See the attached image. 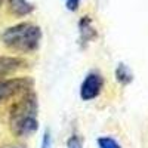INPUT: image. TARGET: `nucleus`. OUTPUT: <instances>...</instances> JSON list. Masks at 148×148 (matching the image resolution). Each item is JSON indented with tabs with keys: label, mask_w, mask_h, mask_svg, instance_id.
I'll return each mask as SVG.
<instances>
[{
	"label": "nucleus",
	"mask_w": 148,
	"mask_h": 148,
	"mask_svg": "<svg viewBox=\"0 0 148 148\" xmlns=\"http://www.w3.org/2000/svg\"><path fill=\"white\" fill-rule=\"evenodd\" d=\"M98 148H121V145L111 136L98 138Z\"/></svg>",
	"instance_id": "1a4fd4ad"
},
{
	"label": "nucleus",
	"mask_w": 148,
	"mask_h": 148,
	"mask_svg": "<svg viewBox=\"0 0 148 148\" xmlns=\"http://www.w3.org/2000/svg\"><path fill=\"white\" fill-rule=\"evenodd\" d=\"M132 71L129 70L127 65L125 64H119L116 68V80L120 82L121 84H129L132 82Z\"/></svg>",
	"instance_id": "6e6552de"
},
{
	"label": "nucleus",
	"mask_w": 148,
	"mask_h": 148,
	"mask_svg": "<svg viewBox=\"0 0 148 148\" xmlns=\"http://www.w3.org/2000/svg\"><path fill=\"white\" fill-rule=\"evenodd\" d=\"M9 9L15 16H27L34 10V6L27 0H9Z\"/></svg>",
	"instance_id": "0eeeda50"
},
{
	"label": "nucleus",
	"mask_w": 148,
	"mask_h": 148,
	"mask_svg": "<svg viewBox=\"0 0 148 148\" xmlns=\"http://www.w3.org/2000/svg\"><path fill=\"white\" fill-rule=\"evenodd\" d=\"M33 88V80L30 77H14L0 80V102L10 98L22 95Z\"/></svg>",
	"instance_id": "7ed1b4c3"
},
{
	"label": "nucleus",
	"mask_w": 148,
	"mask_h": 148,
	"mask_svg": "<svg viewBox=\"0 0 148 148\" xmlns=\"http://www.w3.org/2000/svg\"><path fill=\"white\" fill-rule=\"evenodd\" d=\"M104 89V77L99 71H90L86 74L84 80L80 84V98L82 101H92L99 96Z\"/></svg>",
	"instance_id": "20e7f679"
},
{
	"label": "nucleus",
	"mask_w": 148,
	"mask_h": 148,
	"mask_svg": "<svg viewBox=\"0 0 148 148\" xmlns=\"http://www.w3.org/2000/svg\"><path fill=\"white\" fill-rule=\"evenodd\" d=\"M0 3H2V0H0Z\"/></svg>",
	"instance_id": "4468645a"
},
{
	"label": "nucleus",
	"mask_w": 148,
	"mask_h": 148,
	"mask_svg": "<svg viewBox=\"0 0 148 148\" xmlns=\"http://www.w3.org/2000/svg\"><path fill=\"white\" fill-rule=\"evenodd\" d=\"M51 147V133L49 130H46L43 133V139H42V148H49Z\"/></svg>",
	"instance_id": "f8f14e48"
},
{
	"label": "nucleus",
	"mask_w": 148,
	"mask_h": 148,
	"mask_svg": "<svg viewBox=\"0 0 148 148\" xmlns=\"http://www.w3.org/2000/svg\"><path fill=\"white\" fill-rule=\"evenodd\" d=\"M79 33H80V42L82 45H88L96 37V30L93 27V22L89 15H84L79 21Z\"/></svg>",
	"instance_id": "423d86ee"
},
{
	"label": "nucleus",
	"mask_w": 148,
	"mask_h": 148,
	"mask_svg": "<svg viewBox=\"0 0 148 148\" xmlns=\"http://www.w3.org/2000/svg\"><path fill=\"white\" fill-rule=\"evenodd\" d=\"M67 148H83L82 145V139L77 136V135H71L67 141Z\"/></svg>",
	"instance_id": "9d476101"
},
{
	"label": "nucleus",
	"mask_w": 148,
	"mask_h": 148,
	"mask_svg": "<svg viewBox=\"0 0 148 148\" xmlns=\"http://www.w3.org/2000/svg\"><path fill=\"white\" fill-rule=\"evenodd\" d=\"M80 6V0H67V9L71 12H76Z\"/></svg>",
	"instance_id": "9b49d317"
},
{
	"label": "nucleus",
	"mask_w": 148,
	"mask_h": 148,
	"mask_svg": "<svg viewBox=\"0 0 148 148\" xmlns=\"http://www.w3.org/2000/svg\"><path fill=\"white\" fill-rule=\"evenodd\" d=\"M2 148H22V147H18V145H5Z\"/></svg>",
	"instance_id": "ddd939ff"
},
{
	"label": "nucleus",
	"mask_w": 148,
	"mask_h": 148,
	"mask_svg": "<svg viewBox=\"0 0 148 148\" xmlns=\"http://www.w3.org/2000/svg\"><path fill=\"white\" fill-rule=\"evenodd\" d=\"M8 125L10 132L18 138L30 136L37 130V96L31 89L24 92L21 99L10 105L8 113Z\"/></svg>",
	"instance_id": "f257e3e1"
},
{
	"label": "nucleus",
	"mask_w": 148,
	"mask_h": 148,
	"mask_svg": "<svg viewBox=\"0 0 148 148\" xmlns=\"http://www.w3.org/2000/svg\"><path fill=\"white\" fill-rule=\"evenodd\" d=\"M42 30L31 22H21L12 25L2 33V43L16 52L30 53L37 51L42 42Z\"/></svg>",
	"instance_id": "f03ea898"
},
{
	"label": "nucleus",
	"mask_w": 148,
	"mask_h": 148,
	"mask_svg": "<svg viewBox=\"0 0 148 148\" xmlns=\"http://www.w3.org/2000/svg\"><path fill=\"white\" fill-rule=\"evenodd\" d=\"M27 67V61L21 56L12 55H0V80L6 79L10 74H15L19 70Z\"/></svg>",
	"instance_id": "39448f33"
}]
</instances>
